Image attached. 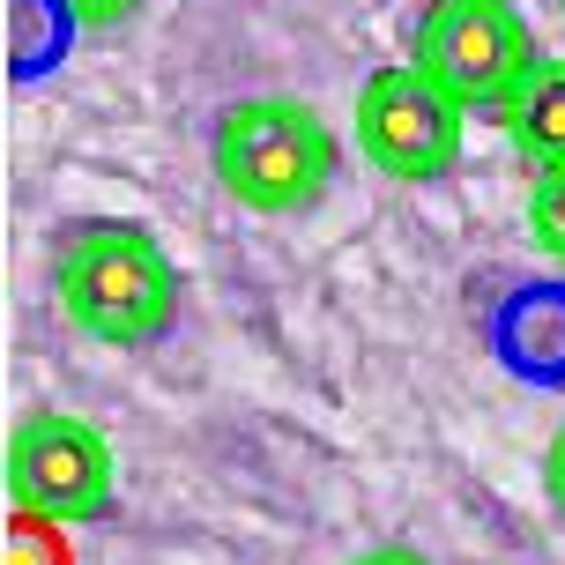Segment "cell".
<instances>
[{"mask_svg":"<svg viewBox=\"0 0 565 565\" xmlns=\"http://www.w3.org/2000/svg\"><path fill=\"white\" fill-rule=\"evenodd\" d=\"M209 171L254 216H306L335 186L342 141L298 97H276V89L268 97H231L224 113L209 119Z\"/></svg>","mask_w":565,"mask_h":565,"instance_id":"cell-2","label":"cell"},{"mask_svg":"<svg viewBox=\"0 0 565 565\" xmlns=\"http://www.w3.org/2000/svg\"><path fill=\"white\" fill-rule=\"evenodd\" d=\"M483 350L521 387L565 395V276H521L483 306Z\"/></svg>","mask_w":565,"mask_h":565,"instance_id":"cell-6","label":"cell"},{"mask_svg":"<svg viewBox=\"0 0 565 565\" xmlns=\"http://www.w3.org/2000/svg\"><path fill=\"white\" fill-rule=\"evenodd\" d=\"M8 499H15V513L53 521V529L113 521L119 469L105 431L89 417H67V409H30L8 431Z\"/></svg>","mask_w":565,"mask_h":565,"instance_id":"cell-4","label":"cell"},{"mask_svg":"<svg viewBox=\"0 0 565 565\" xmlns=\"http://www.w3.org/2000/svg\"><path fill=\"white\" fill-rule=\"evenodd\" d=\"M75 8V23L89 30V38H105V30H127L141 15V0H67Z\"/></svg>","mask_w":565,"mask_h":565,"instance_id":"cell-9","label":"cell"},{"mask_svg":"<svg viewBox=\"0 0 565 565\" xmlns=\"http://www.w3.org/2000/svg\"><path fill=\"white\" fill-rule=\"evenodd\" d=\"M350 565H431V558H424L417 543H372V551H358Z\"/></svg>","mask_w":565,"mask_h":565,"instance_id":"cell-11","label":"cell"},{"mask_svg":"<svg viewBox=\"0 0 565 565\" xmlns=\"http://www.w3.org/2000/svg\"><path fill=\"white\" fill-rule=\"evenodd\" d=\"M461 127H469V113L424 75L417 60H387L358 89V157L372 171L402 179V186L447 179L461 164Z\"/></svg>","mask_w":565,"mask_h":565,"instance_id":"cell-5","label":"cell"},{"mask_svg":"<svg viewBox=\"0 0 565 565\" xmlns=\"http://www.w3.org/2000/svg\"><path fill=\"white\" fill-rule=\"evenodd\" d=\"M491 119H499V135L513 141V157H529L536 171L565 164V60H536Z\"/></svg>","mask_w":565,"mask_h":565,"instance_id":"cell-7","label":"cell"},{"mask_svg":"<svg viewBox=\"0 0 565 565\" xmlns=\"http://www.w3.org/2000/svg\"><path fill=\"white\" fill-rule=\"evenodd\" d=\"M53 290L60 312L113 350H141L179 320V260L135 216H67L53 231Z\"/></svg>","mask_w":565,"mask_h":565,"instance_id":"cell-1","label":"cell"},{"mask_svg":"<svg viewBox=\"0 0 565 565\" xmlns=\"http://www.w3.org/2000/svg\"><path fill=\"white\" fill-rule=\"evenodd\" d=\"M402 60H417L461 113H499L543 53L513 0H424L402 23Z\"/></svg>","mask_w":565,"mask_h":565,"instance_id":"cell-3","label":"cell"},{"mask_svg":"<svg viewBox=\"0 0 565 565\" xmlns=\"http://www.w3.org/2000/svg\"><path fill=\"white\" fill-rule=\"evenodd\" d=\"M558 15H565V0H558Z\"/></svg>","mask_w":565,"mask_h":565,"instance_id":"cell-12","label":"cell"},{"mask_svg":"<svg viewBox=\"0 0 565 565\" xmlns=\"http://www.w3.org/2000/svg\"><path fill=\"white\" fill-rule=\"evenodd\" d=\"M543 491H551V507L565 513V424L551 431V447H543Z\"/></svg>","mask_w":565,"mask_h":565,"instance_id":"cell-10","label":"cell"},{"mask_svg":"<svg viewBox=\"0 0 565 565\" xmlns=\"http://www.w3.org/2000/svg\"><path fill=\"white\" fill-rule=\"evenodd\" d=\"M529 238H536L543 260L565 268V164H543L536 186H529Z\"/></svg>","mask_w":565,"mask_h":565,"instance_id":"cell-8","label":"cell"}]
</instances>
